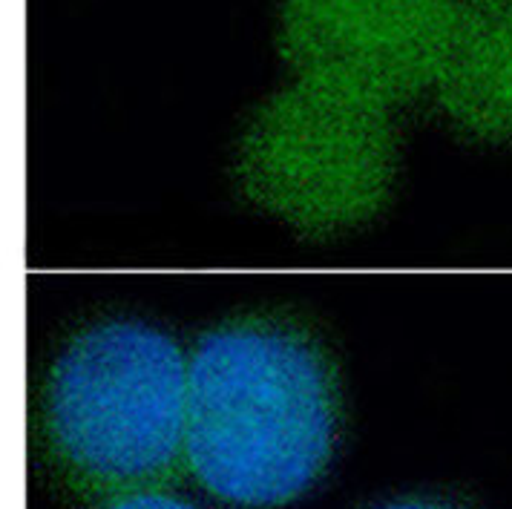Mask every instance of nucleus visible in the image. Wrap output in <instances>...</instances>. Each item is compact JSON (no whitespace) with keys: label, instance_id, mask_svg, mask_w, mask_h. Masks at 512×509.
Returning a JSON list of instances; mask_svg holds the SVG:
<instances>
[{"label":"nucleus","instance_id":"nucleus-1","mask_svg":"<svg viewBox=\"0 0 512 509\" xmlns=\"http://www.w3.org/2000/svg\"><path fill=\"white\" fill-rule=\"evenodd\" d=\"M340 435L326 351L274 320L210 328L187 357V472L219 501L277 509L317 484Z\"/></svg>","mask_w":512,"mask_h":509},{"label":"nucleus","instance_id":"nucleus-2","mask_svg":"<svg viewBox=\"0 0 512 509\" xmlns=\"http://www.w3.org/2000/svg\"><path fill=\"white\" fill-rule=\"evenodd\" d=\"M44 438L81 492L162 489L187 469V357L156 325L104 320L78 331L44 386Z\"/></svg>","mask_w":512,"mask_h":509},{"label":"nucleus","instance_id":"nucleus-3","mask_svg":"<svg viewBox=\"0 0 512 509\" xmlns=\"http://www.w3.org/2000/svg\"><path fill=\"white\" fill-rule=\"evenodd\" d=\"M392 107L366 95L297 78L251 118L236 176L256 208L308 236L369 222L397 173Z\"/></svg>","mask_w":512,"mask_h":509},{"label":"nucleus","instance_id":"nucleus-4","mask_svg":"<svg viewBox=\"0 0 512 509\" xmlns=\"http://www.w3.org/2000/svg\"><path fill=\"white\" fill-rule=\"evenodd\" d=\"M458 0H285L280 47L297 78L392 107L432 90Z\"/></svg>","mask_w":512,"mask_h":509},{"label":"nucleus","instance_id":"nucleus-5","mask_svg":"<svg viewBox=\"0 0 512 509\" xmlns=\"http://www.w3.org/2000/svg\"><path fill=\"white\" fill-rule=\"evenodd\" d=\"M432 90L464 136L512 144V0H458Z\"/></svg>","mask_w":512,"mask_h":509},{"label":"nucleus","instance_id":"nucleus-6","mask_svg":"<svg viewBox=\"0 0 512 509\" xmlns=\"http://www.w3.org/2000/svg\"><path fill=\"white\" fill-rule=\"evenodd\" d=\"M98 509H199L185 498H176L164 489H141V492H127L110 498L104 507Z\"/></svg>","mask_w":512,"mask_h":509},{"label":"nucleus","instance_id":"nucleus-7","mask_svg":"<svg viewBox=\"0 0 512 509\" xmlns=\"http://www.w3.org/2000/svg\"><path fill=\"white\" fill-rule=\"evenodd\" d=\"M377 509H458L449 507V504H441V501H395V504H386V507Z\"/></svg>","mask_w":512,"mask_h":509}]
</instances>
